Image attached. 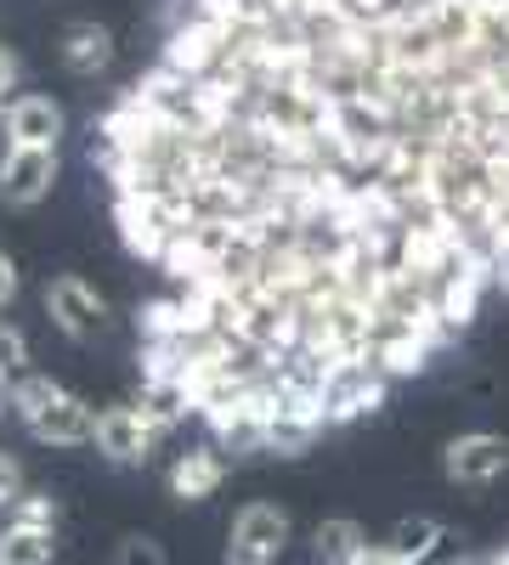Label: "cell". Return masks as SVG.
Here are the masks:
<instances>
[{
  "label": "cell",
  "instance_id": "1",
  "mask_svg": "<svg viewBox=\"0 0 509 565\" xmlns=\"http://www.w3.org/2000/svg\"><path fill=\"white\" fill-rule=\"evenodd\" d=\"M289 514L277 503H244L226 532V565H277L289 548Z\"/></svg>",
  "mask_w": 509,
  "mask_h": 565
},
{
  "label": "cell",
  "instance_id": "2",
  "mask_svg": "<svg viewBox=\"0 0 509 565\" xmlns=\"http://www.w3.org/2000/svg\"><path fill=\"white\" fill-rule=\"evenodd\" d=\"M385 391H391V373L380 362H340L329 380H322L317 402H322V418L329 424H351L362 413H374L385 402Z\"/></svg>",
  "mask_w": 509,
  "mask_h": 565
},
{
  "label": "cell",
  "instance_id": "3",
  "mask_svg": "<svg viewBox=\"0 0 509 565\" xmlns=\"http://www.w3.org/2000/svg\"><path fill=\"white\" fill-rule=\"evenodd\" d=\"M45 311H52V322L63 328L68 340H79V345H91V340L108 334V300L91 289L85 277H74V271H63V277L45 282Z\"/></svg>",
  "mask_w": 509,
  "mask_h": 565
},
{
  "label": "cell",
  "instance_id": "4",
  "mask_svg": "<svg viewBox=\"0 0 509 565\" xmlns=\"http://www.w3.org/2000/svg\"><path fill=\"white\" fill-rule=\"evenodd\" d=\"M322 430H329L322 402L306 396V391H295V385H284V402L266 413V452L272 458H300V452H311V441Z\"/></svg>",
  "mask_w": 509,
  "mask_h": 565
},
{
  "label": "cell",
  "instance_id": "5",
  "mask_svg": "<svg viewBox=\"0 0 509 565\" xmlns=\"http://www.w3.org/2000/svg\"><path fill=\"white\" fill-rule=\"evenodd\" d=\"M153 424L142 418V407L136 402H119V407H103L97 413V436H91V447H97L108 463H148L153 452Z\"/></svg>",
  "mask_w": 509,
  "mask_h": 565
},
{
  "label": "cell",
  "instance_id": "6",
  "mask_svg": "<svg viewBox=\"0 0 509 565\" xmlns=\"http://www.w3.org/2000/svg\"><path fill=\"white\" fill-rule=\"evenodd\" d=\"M442 469H447L453 487H487V481H498L503 469H509V441L492 436V430H470V436L447 441Z\"/></svg>",
  "mask_w": 509,
  "mask_h": 565
},
{
  "label": "cell",
  "instance_id": "7",
  "mask_svg": "<svg viewBox=\"0 0 509 565\" xmlns=\"http://www.w3.org/2000/svg\"><path fill=\"white\" fill-rule=\"evenodd\" d=\"M57 170H63L57 164V148H18L12 164L0 170V199L29 210V204H40L57 186Z\"/></svg>",
  "mask_w": 509,
  "mask_h": 565
},
{
  "label": "cell",
  "instance_id": "8",
  "mask_svg": "<svg viewBox=\"0 0 509 565\" xmlns=\"http://www.w3.org/2000/svg\"><path fill=\"white\" fill-rule=\"evenodd\" d=\"M29 436L52 441V447H85L91 436H97V407H91L85 396H74V391H63L45 413L29 418Z\"/></svg>",
  "mask_w": 509,
  "mask_h": 565
},
{
  "label": "cell",
  "instance_id": "9",
  "mask_svg": "<svg viewBox=\"0 0 509 565\" xmlns=\"http://www.w3.org/2000/svg\"><path fill=\"white\" fill-rule=\"evenodd\" d=\"M63 108L52 97H12L7 103V130L18 148H57L63 141Z\"/></svg>",
  "mask_w": 509,
  "mask_h": 565
},
{
  "label": "cell",
  "instance_id": "10",
  "mask_svg": "<svg viewBox=\"0 0 509 565\" xmlns=\"http://www.w3.org/2000/svg\"><path fill=\"white\" fill-rule=\"evenodd\" d=\"M221 481H226V452L221 447H188L170 463V492L181 503H204Z\"/></svg>",
  "mask_w": 509,
  "mask_h": 565
},
{
  "label": "cell",
  "instance_id": "11",
  "mask_svg": "<svg viewBox=\"0 0 509 565\" xmlns=\"http://www.w3.org/2000/svg\"><path fill=\"white\" fill-rule=\"evenodd\" d=\"M57 52H63V68L79 74V79H97L108 63H114V34L103 23H68L63 40H57Z\"/></svg>",
  "mask_w": 509,
  "mask_h": 565
},
{
  "label": "cell",
  "instance_id": "12",
  "mask_svg": "<svg viewBox=\"0 0 509 565\" xmlns=\"http://www.w3.org/2000/svg\"><path fill=\"white\" fill-rule=\"evenodd\" d=\"M136 407H142V418L153 424V436H165L170 424H181V418H188V407H199V402H193V391L181 385V380H148L142 396H136Z\"/></svg>",
  "mask_w": 509,
  "mask_h": 565
},
{
  "label": "cell",
  "instance_id": "13",
  "mask_svg": "<svg viewBox=\"0 0 509 565\" xmlns=\"http://www.w3.org/2000/svg\"><path fill=\"white\" fill-rule=\"evenodd\" d=\"M362 548H368V532L351 521V514L317 521V532H311V554H317V565H351Z\"/></svg>",
  "mask_w": 509,
  "mask_h": 565
},
{
  "label": "cell",
  "instance_id": "14",
  "mask_svg": "<svg viewBox=\"0 0 509 565\" xmlns=\"http://www.w3.org/2000/svg\"><path fill=\"white\" fill-rule=\"evenodd\" d=\"M442 537H447V526H442V521H431V514H413V521H396V532L385 537V548H391V559H396V565H420Z\"/></svg>",
  "mask_w": 509,
  "mask_h": 565
},
{
  "label": "cell",
  "instance_id": "15",
  "mask_svg": "<svg viewBox=\"0 0 509 565\" xmlns=\"http://www.w3.org/2000/svg\"><path fill=\"white\" fill-rule=\"evenodd\" d=\"M52 554H57V532H40V526L0 532V565H52Z\"/></svg>",
  "mask_w": 509,
  "mask_h": 565
},
{
  "label": "cell",
  "instance_id": "16",
  "mask_svg": "<svg viewBox=\"0 0 509 565\" xmlns=\"http://www.w3.org/2000/svg\"><path fill=\"white\" fill-rule=\"evenodd\" d=\"M57 396H63V385H57V380H45V373H23V380L12 385V413L29 424L34 413H45Z\"/></svg>",
  "mask_w": 509,
  "mask_h": 565
},
{
  "label": "cell",
  "instance_id": "17",
  "mask_svg": "<svg viewBox=\"0 0 509 565\" xmlns=\"http://www.w3.org/2000/svg\"><path fill=\"white\" fill-rule=\"evenodd\" d=\"M7 526H40V532H57V503L45 492H23L7 514Z\"/></svg>",
  "mask_w": 509,
  "mask_h": 565
},
{
  "label": "cell",
  "instance_id": "18",
  "mask_svg": "<svg viewBox=\"0 0 509 565\" xmlns=\"http://www.w3.org/2000/svg\"><path fill=\"white\" fill-rule=\"evenodd\" d=\"M23 373H34V367H29V340H23V328L0 322V380L18 385Z\"/></svg>",
  "mask_w": 509,
  "mask_h": 565
},
{
  "label": "cell",
  "instance_id": "19",
  "mask_svg": "<svg viewBox=\"0 0 509 565\" xmlns=\"http://www.w3.org/2000/svg\"><path fill=\"white\" fill-rule=\"evenodd\" d=\"M114 565H170V559H165V543H159V537H148V532H130V537H119Z\"/></svg>",
  "mask_w": 509,
  "mask_h": 565
},
{
  "label": "cell",
  "instance_id": "20",
  "mask_svg": "<svg viewBox=\"0 0 509 565\" xmlns=\"http://www.w3.org/2000/svg\"><path fill=\"white\" fill-rule=\"evenodd\" d=\"M23 498V469L0 452V514H12V503Z\"/></svg>",
  "mask_w": 509,
  "mask_h": 565
},
{
  "label": "cell",
  "instance_id": "21",
  "mask_svg": "<svg viewBox=\"0 0 509 565\" xmlns=\"http://www.w3.org/2000/svg\"><path fill=\"white\" fill-rule=\"evenodd\" d=\"M18 282H23V277H18V260H12L7 249H0V311H7V306L18 300Z\"/></svg>",
  "mask_w": 509,
  "mask_h": 565
},
{
  "label": "cell",
  "instance_id": "22",
  "mask_svg": "<svg viewBox=\"0 0 509 565\" xmlns=\"http://www.w3.org/2000/svg\"><path fill=\"white\" fill-rule=\"evenodd\" d=\"M18 79H23V63L0 45V108H7V90H18Z\"/></svg>",
  "mask_w": 509,
  "mask_h": 565
},
{
  "label": "cell",
  "instance_id": "23",
  "mask_svg": "<svg viewBox=\"0 0 509 565\" xmlns=\"http://www.w3.org/2000/svg\"><path fill=\"white\" fill-rule=\"evenodd\" d=\"M351 565H396V559H391V548H385V543H368Z\"/></svg>",
  "mask_w": 509,
  "mask_h": 565
},
{
  "label": "cell",
  "instance_id": "24",
  "mask_svg": "<svg viewBox=\"0 0 509 565\" xmlns=\"http://www.w3.org/2000/svg\"><path fill=\"white\" fill-rule=\"evenodd\" d=\"M12 153H18V141H12V130H7V108H0V170L12 164Z\"/></svg>",
  "mask_w": 509,
  "mask_h": 565
},
{
  "label": "cell",
  "instance_id": "25",
  "mask_svg": "<svg viewBox=\"0 0 509 565\" xmlns=\"http://www.w3.org/2000/svg\"><path fill=\"white\" fill-rule=\"evenodd\" d=\"M12 407V380H0V413Z\"/></svg>",
  "mask_w": 509,
  "mask_h": 565
}]
</instances>
